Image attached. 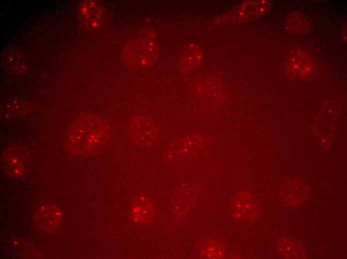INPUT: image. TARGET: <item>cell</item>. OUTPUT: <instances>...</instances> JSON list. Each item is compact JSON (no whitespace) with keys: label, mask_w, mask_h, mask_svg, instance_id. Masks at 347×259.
<instances>
[{"label":"cell","mask_w":347,"mask_h":259,"mask_svg":"<svg viewBox=\"0 0 347 259\" xmlns=\"http://www.w3.org/2000/svg\"><path fill=\"white\" fill-rule=\"evenodd\" d=\"M111 133L107 122L95 116H87L72 126L67 137L69 144L77 150H90L106 142Z\"/></svg>","instance_id":"1"},{"label":"cell","mask_w":347,"mask_h":259,"mask_svg":"<svg viewBox=\"0 0 347 259\" xmlns=\"http://www.w3.org/2000/svg\"><path fill=\"white\" fill-rule=\"evenodd\" d=\"M129 134L137 143L148 144L157 137L156 127L150 119L143 116L133 117L129 125Z\"/></svg>","instance_id":"2"},{"label":"cell","mask_w":347,"mask_h":259,"mask_svg":"<svg viewBox=\"0 0 347 259\" xmlns=\"http://www.w3.org/2000/svg\"><path fill=\"white\" fill-rule=\"evenodd\" d=\"M288 70L297 77H304L309 74L312 69L310 59L305 55L297 54L292 56L288 62Z\"/></svg>","instance_id":"3"}]
</instances>
